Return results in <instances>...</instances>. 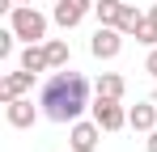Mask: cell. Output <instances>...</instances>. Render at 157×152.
Listing matches in <instances>:
<instances>
[{
  "label": "cell",
  "instance_id": "5bb4252c",
  "mask_svg": "<svg viewBox=\"0 0 157 152\" xmlns=\"http://www.w3.org/2000/svg\"><path fill=\"white\" fill-rule=\"evenodd\" d=\"M47 59H51V68H68V42L51 38L47 42Z\"/></svg>",
  "mask_w": 157,
  "mask_h": 152
},
{
  "label": "cell",
  "instance_id": "ffe728a7",
  "mask_svg": "<svg viewBox=\"0 0 157 152\" xmlns=\"http://www.w3.org/2000/svg\"><path fill=\"white\" fill-rule=\"evenodd\" d=\"M17 4H30V0H17Z\"/></svg>",
  "mask_w": 157,
  "mask_h": 152
},
{
  "label": "cell",
  "instance_id": "6da1fadb",
  "mask_svg": "<svg viewBox=\"0 0 157 152\" xmlns=\"http://www.w3.org/2000/svg\"><path fill=\"white\" fill-rule=\"evenodd\" d=\"M38 106H43V114L51 118V123H77L81 110L89 106V80L81 72H55L47 85H43V93H38Z\"/></svg>",
  "mask_w": 157,
  "mask_h": 152
},
{
  "label": "cell",
  "instance_id": "277c9868",
  "mask_svg": "<svg viewBox=\"0 0 157 152\" xmlns=\"http://www.w3.org/2000/svg\"><path fill=\"white\" fill-rule=\"evenodd\" d=\"M89 110H94V123L102 127V131H123V127H128V110L115 97H98Z\"/></svg>",
  "mask_w": 157,
  "mask_h": 152
},
{
  "label": "cell",
  "instance_id": "8992f818",
  "mask_svg": "<svg viewBox=\"0 0 157 152\" xmlns=\"http://www.w3.org/2000/svg\"><path fill=\"white\" fill-rule=\"evenodd\" d=\"M98 135H102V127L94 123V118H89V123H72V131H68V144H72V152H94L98 148Z\"/></svg>",
  "mask_w": 157,
  "mask_h": 152
},
{
  "label": "cell",
  "instance_id": "3957f363",
  "mask_svg": "<svg viewBox=\"0 0 157 152\" xmlns=\"http://www.w3.org/2000/svg\"><path fill=\"white\" fill-rule=\"evenodd\" d=\"M123 30L119 25H98L94 30V38H89V51H94V59H115L119 51H123Z\"/></svg>",
  "mask_w": 157,
  "mask_h": 152
},
{
  "label": "cell",
  "instance_id": "ac0fdd59",
  "mask_svg": "<svg viewBox=\"0 0 157 152\" xmlns=\"http://www.w3.org/2000/svg\"><path fill=\"white\" fill-rule=\"evenodd\" d=\"M144 148H149V152H157V127L149 131V144H144Z\"/></svg>",
  "mask_w": 157,
  "mask_h": 152
},
{
  "label": "cell",
  "instance_id": "7a4b0ae2",
  "mask_svg": "<svg viewBox=\"0 0 157 152\" xmlns=\"http://www.w3.org/2000/svg\"><path fill=\"white\" fill-rule=\"evenodd\" d=\"M9 25H13V34L26 38V42H43V38H47V17H43L38 9H30V4L9 9Z\"/></svg>",
  "mask_w": 157,
  "mask_h": 152
},
{
  "label": "cell",
  "instance_id": "7c38bea8",
  "mask_svg": "<svg viewBox=\"0 0 157 152\" xmlns=\"http://www.w3.org/2000/svg\"><path fill=\"white\" fill-rule=\"evenodd\" d=\"M144 21V13H140V9H136V4H123V9H119V30H123V34H128V38H136V25Z\"/></svg>",
  "mask_w": 157,
  "mask_h": 152
},
{
  "label": "cell",
  "instance_id": "e0dca14e",
  "mask_svg": "<svg viewBox=\"0 0 157 152\" xmlns=\"http://www.w3.org/2000/svg\"><path fill=\"white\" fill-rule=\"evenodd\" d=\"M144 72H149V76H157V47L149 51V59H144Z\"/></svg>",
  "mask_w": 157,
  "mask_h": 152
},
{
  "label": "cell",
  "instance_id": "9c48e42d",
  "mask_svg": "<svg viewBox=\"0 0 157 152\" xmlns=\"http://www.w3.org/2000/svg\"><path fill=\"white\" fill-rule=\"evenodd\" d=\"M128 127H136V131H144V135H149V131L157 127V106H153V101L132 106V110H128Z\"/></svg>",
  "mask_w": 157,
  "mask_h": 152
},
{
  "label": "cell",
  "instance_id": "52a82bcc",
  "mask_svg": "<svg viewBox=\"0 0 157 152\" xmlns=\"http://www.w3.org/2000/svg\"><path fill=\"white\" fill-rule=\"evenodd\" d=\"M30 89H34V72H9V76H0V101H13V97H26Z\"/></svg>",
  "mask_w": 157,
  "mask_h": 152
},
{
  "label": "cell",
  "instance_id": "4fadbf2b",
  "mask_svg": "<svg viewBox=\"0 0 157 152\" xmlns=\"http://www.w3.org/2000/svg\"><path fill=\"white\" fill-rule=\"evenodd\" d=\"M119 9H123V0H98V4H94V13H98L102 25H115V21H119Z\"/></svg>",
  "mask_w": 157,
  "mask_h": 152
},
{
  "label": "cell",
  "instance_id": "9a60e30c",
  "mask_svg": "<svg viewBox=\"0 0 157 152\" xmlns=\"http://www.w3.org/2000/svg\"><path fill=\"white\" fill-rule=\"evenodd\" d=\"M136 42H144V47H157V21H153V17H144V21L136 25Z\"/></svg>",
  "mask_w": 157,
  "mask_h": 152
},
{
  "label": "cell",
  "instance_id": "ba28073f",
  "mask_svg": "<svg viewBox=\"0 0 157 152\" xmlns=\"http://www.w3.org/2000/svg\"><path fill=\"white\" fill-rule=\"evenodd\" d=\"M34 114H38V110H34V101H30V97L4 101V118H9V127H17V131H21V127H34Z\"/></svg>",
  "mask_w": 157,
  "mask_h": 152
},
{
  "label": "cell",
  "instance_id": "8fae6325",
  "mask_svg": "<svg viewBox=\"0 0 157 152\" xmlns=\"http://www.w3.org/2000/svg\"><path fill=\"white\" fill-rule=\"evenodd\" d=\"M98 97H115V101H119V97H123V76H119V72H102V76H98Z\"/></svg>",
  "mask_w": 157,
  "mask_h": 152
},
{
  "label": "cell",
  "instance_id": "d6986e66",
  "mask_svg": "<svg viewBox=\"0 0 157 152\" xmlns=\"http://www.w3.org/2000/svg\"><path fill=\"white\" fill-rule=\"evenodd\" d=\"M149 17H153V21H157V4H153V9H149Z\"/></svg>",
  "mask_w": 157,
  "mask_h": 152
},
{
  "label": "cell",
  "instance_id": "5b68a950",
  "mask_svg": "<svg viewBox=\"0 0 157 152\" xmlns=\"http://www.w3.org/2000/svg\"><path fill=\"white\" fill-rule=\"evenodd\" d=\"M94 9V0H55V25H64V30H77L85 21V13Z\"/></svg>",
  "mask_w": 157,
  "mask_h": 152
},
{
  "label": "cell",
  "instance_id": "30bf717a",
  "mask_svg": "<svg viewBox=\"0 0 157 152\" xmlns=\"http://www.w3.org/2000/svg\"><path fill=\"white\" fill-rule=\"evenodd\" d=\"M21 68L26 72H47L51 68V59H47V47H38V42H26V51H21Z\"/></svg>",
  "mask_w": 157,
  "mask_h": 152
},
{
  "label": "cell",
  "instance_id": "2e32d148",
  "mask_svg": "<svg viewBox=\"0 0 157 152\" xmlns=\"http://www.w3.org/2000/svg\"><path fill=\"white\" fill-rule=\"evenodd\" d=\"M13 38H17V34H13V25H9V30L0 34V59H9V55H13Z\"/></svg>",
  "mask_w": 157,
  "mask_h": 152
}]
</instances>
